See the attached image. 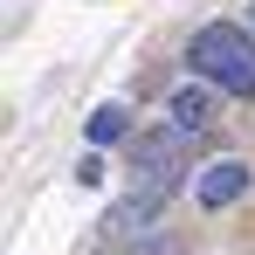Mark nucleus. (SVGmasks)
Segmentation results:
<instances>
[{
	"mask_svg": "<svg viewBox=\"0 0 255 255\" xmlns=\"http://www.w3.org/2000/svg\"><path fill=\"white\" fill-rule=\"evenodd\" d=\"M193 76L207 90H228V97H255V35L235 28V21H207L193 48H186Z\"/></svg>",
	"mask_w": 255,
	"mask_h": 255,
	"instance_id": "f257e3e1",
	"label": "nucleus"
},
{
	"mask_svg": "<svg viewBox=\"0 0 255 255\" xmlns=\"http://www.w3.org/2000/svg\"><path fill=\"white\" fill-rule=\"evenodd\" d=\"M138 172H145V207H159L172 186H179V172H186V131H145L138 138Z\"/></svg>",
	"mask_w": 255,
	"mask_h": 255,
	"instance_id": "f03ea898",
	"label": "nucleus"
},
{
	"mask_svg": "<svg viewBox=\"0 0 255 255\" xmlns=\"http://www.w3.org/2000/svg\"><path fill=\"white\" fill-rule=\"evenodd\" d=\"M193 193H200V207H235V200L249 193V166H242V159H214V166H200Z\"/></svg>",
	"mask_w": 255,
	"mask_h": 255,
	"instance_id": "7ed1b4c3",
	"label": "nucleus"
},
{
	"mask_svg": "<svg viewBox=\"0 0 255 255\" xmlns=\"http://www.w3.org/2000/svg\"><path fill=\"white\" fill-rule=\"evenodd\" d=\"M166 118H172V131H207L214 90H207V83H179V90L166 97Z\"/></svg>",
	"mask_w": 255,
	"mask_h": 255,
	"instance_id": "20e7f679",
	"label": "nucleus"
},
{
	"mask_svg": "<svg viewBox=\"0 0 255 255\" xmlns=\"http://www.w3.org/2000/svg\"><path fill=\"white\" fill-rule=\"evenodd\" d=\"M125 131H131V111H125V104H97V111H90V145H118Z\"/></svg>",
	"mask_w": 255,
	"mask_h": 255,
	"instance_id": "39448f33",
	"label": "nucleus"
},
{
	"mask_svg": "<svg viewBox=\"0 0 255 255\" xmlns=\"http://www.w3.org/2000/svg\"><path fill=\"white\" fill-rule=\"evenodd\" d=\"M76 186H104V159H97V152L76 159Z\"/></svg>",
	"mask_w": 255,
	"mask_h": 255,
	"instance_id": "423d86ee",
	"label": "nucleus"
},
{
	"mask_svg": "<svg viewBox=\"0 0 255 255\" xmlns=\"http://www.w3.org/2000/svg\"><path fill=\"white\" fill-rule=\"evenodd\" d=\"M249 28H255V0H249Z\"/></svg>",
	"mask_w": 255,
	"mask_h": 255,
	"instance_id": "0eeeda50",
	"label": "nucleus"
}]
</instances>
